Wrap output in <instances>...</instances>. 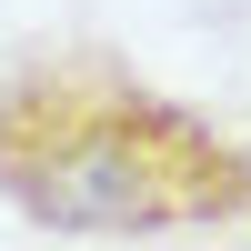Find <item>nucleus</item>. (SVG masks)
Segmentation results:
<instances>
[{
	"instance_id": "obj_1",
	"label": "nucleus",
	"mask_w": 251,
	"mask_h": 251,
	"mask_svg": "<svg viewBox=\"0 0 251 251\" xmlns=\"http://www.w3.org/2000/svg\"><path fill=\"white\" fill-rule=\"evenodd\" d=\"M0 201L60 241H181L251 221V141L91 30L0 60Z\"/></svg>"
}]
</instances>
